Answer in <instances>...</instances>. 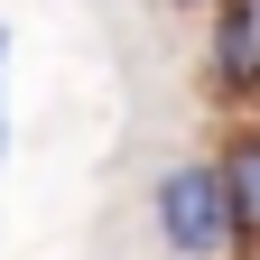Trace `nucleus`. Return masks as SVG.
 I'll return each mask as SVG.
<instances>
[{
    "label": "nucleus",
    "mask_w": 260,
    "mask_h": 260,
    "mask_svg": "<svg viewBox=\"0 0 260 260\" xmlns=\"http://www.w3.org/2000/svg\"><path fill=\"white\" fill-rule=\"evenodd\" d=\"M149 233L168 260H223L233 251V195H223V158H168L149 186Z\"/></svg>",
    "instance_id": "nucleus-1"
},
{
    "label": "nucleus",
    "mask_w": 260,
    "mask_h": 260,
    "mask_svg": "<svg viewBox=\"0 0 260 260\" xmlns=\"http://www.w3.org/2000/svg\"><path fill=\"white\" fill-rule=\"evenodd\" d=\"M205 84L223 112H251L260 103V10L251 0H214V28H205Z\"/></svg>",
    "instance_id": "nucleus-2"
},
{
    "label": "nucleus",
    "mask_w": 260,
    "mask_h": 260,
    "mask_svg": "<svg viewBox=\"0 0 260 260\" xmlns=\"http://www.w3.org/2000/svg\"><path fill=\"white\" fill-rule=\"evenodd\" d=\"M223 195H233V260H260V130L223 140Z\"/></svg>",
    "instance_id": "nucleus-3"
},
{
    "label": "nucleus",
    "mask_w": 260,
    "mask_h": 260,
    "mask_svg": "<svg viewBox=\"0 0 260 260\" xmlns=\"http://www.w3.org/2000/svg\"><path fill=\"white\" fill-rule=\"evenodd\" d=\"M0 65H10V19H0ZM0 158H10V93H0Z\"/></svg>",
    "instance_id": "nucleus-4"
},
{
    "label": "nucleus",
    "mask_w": 260,
    "mask_h": 260,
    "mask_svg": "<svg viewBox=\"0 0 260 260\" xmlns=\"http://www.w3.org/2000/svg\"><path fill=\"white\" fill-rule=\"evenodd\" d=\"M177 10H214V0H177Z\"/></svg>",
    "instance_id": "nucleus-5"
},
{
    "label": "nucleus",
    "mask_w": 260,
    "mask_h": 260,
    "mask_svg": "<svg viewBox=\"0 0 260 260\" xmlns=\"http://www.w3.org/2000/svg\"><path fill=\"white\" fill-rule=\"evenodd\" d=\"M251 10H260V0H251Z\"/></svg>",
    "instance_id": "nucleus-6"
},
{
    "label": "nucleus",
    "mask_w": 260,
    "mask_h": 260,
    "mask_svg": "<svg viewBox=\"0 0 260 260\" xmlns=\"http://www.w3.org/2000/svg\"><path fill=\"white\" fill-rule=\"evenodd\" d=\"M251 130H260V121H251Z\"/></svg>",
    "instance_id": "nucleus-7"
}]
</instances>
